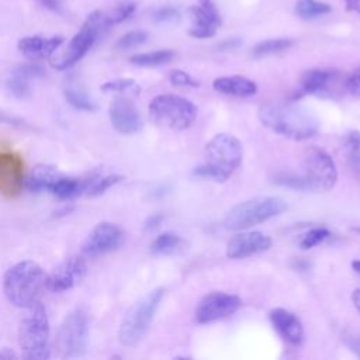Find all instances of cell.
<instances>
[{
	"instance_id": "obj_1",
	"label": "cell",
	"mask_w": 360,
	"mask_h": 360,
	"mask_svg": "<svg viewBox=\"0 0 360 360\" xmlns=\"http://www.w3.org/2000/svg\"><path fill=\"white\" fill-rule=\"evenodd\" d=\"M257 114L264 127L288 139L304 141L319 131V121L315 115L294 103H266Z\"/></svg>"
},
{
	"instance_id": "obj_2",
	"label": "cell",
	"mask_w": 360,
	"mask_h": 360,
	"mask_svg": "<svg viewBox=\"0 0 360 360\" xmlns=\"http://www.w3.org/2000/svg\"><path fill=\"white\" fill-rule=\"evenodd\" d=\"M45 288L46 276L42 267L32 260L15 263L3 277L4 295L18 308H28L39 302Z\"/></svg>"
},
{
	"instance_id": "obj_3",
	"label": "cell",
	"mask_w": 360,
	"mask_h": 360,
	"mask_svg": "<svg viewBox=\"0 0 360 360\" xmlns=\"http://www.w3.org/2000/svg\"><path fill=\"white\" fill-rule=\"evenodd\" d=\"M205 162L193 174L215 181H225L242 162V145L229 134H218L205 145Z\"/></svg>"
},
{
	"instance_id": "obj_4",
	"label": "cell",
	"mask_w": 360,
	"mask_h": 360,
	"mask_svg": "<svg viewBox=\"0 0 360 360\" xmlns=\"http://www.w3.org/2000/svg\"><path fill=\"white\" fill-rule=\"evenodd\" d=\"M18 325V343L22 357L30 360H45L51 356L49 321L41 302L25 308Z\"/></svg>"
},
{
	"instance_id": "obj_5",
	"label": "cell",
	"mask_w": 360,
	"mask_h": 360,
	"mask_svg": "<svg viewBox=\"0 0 360 360\" xmlns=\"http://www.w3.org/2000/svg\"><path fill=\"white\" fill-rule=\"evenodd\" d=\"M285 210L287 202L280 197H255L231 208L225 215L224 226L231 231H242L277 217Z\"/></svg>"
},
{
	"instance_id": "obj_6",
	"label": "cell",
	"mask_w": 360,
	"mask_h": 360,
	"mask_svg": "<svg viewBox=\"0 0 360 360\" xmlns=\"http://www.w3.org/2000/svg\"><path fill=\"white\" fill-rule=\"evenodd\" d=\"M163 295L165 288H155L128 309L121 321L118 330L120 342L124 346H135L145 336Z\"/></svg>"
},
{
	"instance_id": "obj_7",
	"label": "cell",
	"mask_w": 360,
	"mask_h": 360,
	"mask_svg": "<svg viewBox=\"0 0 360 360\" xmlns=\"http://www.w3.org/2000/svg\"><path fill=\"white\" fill-rule=\"evenodd\" d=\"M110 25L111 24L105 13L100 10L90 13L86 21L83 22L82 28L79 30V32L68 44V48L65 49V52L56 60H53L52 65L59 70H65L76 65L90 51V48L97 41V38L104 31H107Z\"/></svg>"
},
{
	"instance_id": "obj_8",
	"label": "cell",
	"mask_w": 360,
	"mask_h": 360,
	"mask_svg": "<svg viewBox=\"0 0 360 360\" xmlns=\"http://www.w3.org/2000/svg\"><path fill=\"white\" fill-rule=\"evenodd\" d=\"M150 118L170 129H187L197 118V107L187 98L176 94H160L149 104Z\"/></svg>"
},
{
	"instance_id": "obj_9",
	"label": "cell",
	"mask_w": 360,
	"mask_h": 360,
	"mask_svg": "<svg viewBox=\"0 0 360 360\" xmlns=\"http://www.w3.org/2000/svg\"><path fill=\"white\" fill-rule=\"evenodd\" d=\"M89 318L83 308H75L62 321L56 333V350L62 359L83 356L87 346Z\"/></svg>"
},
{
	"instance_id": "obj_10",
	"label": "cell",
	"mask_w": 360,
	"mask_h": 360,
	"mask_svg": "<svg viewBox=\"0 0 360 360\" xmlns=\"http://www.w3.org/2000/svg\"><path fill=\"white\" fill-rule=\"evenodd\" d=\"M304 179L309 190L328 191L338 180L333 159L319 148H309L304 156Z\"/></svg>"
},
{
	"instance_id": "obj_11",
	"label": "cell",
	"mask_w": 360,
	"mask_h": 360,
	"mask_svg": "<svg viewBox=\"0 0 360 360\" xmlns=\"http://www.w3.org/2000/svg\"><path fill=\"white\" fill-rule=\"evenodd\" d=\"M242 301L238 295L214 291L207 294L195 308V319L198 323H210L226 318L236 312Z\"/></svg>"
},
{
	"instance_id": "obj_12",
	"label": "cell",
	"mask_w": 360,
	"mask_h": 360,
	"mask_svg": "<svg viewBox=\"0 0 360 360\" xmlns=\"http://www.w3.org/2000/svg\"><path fill=\"white\" fill-rule=\"evenodd\" d=\"M24 186V160L20 153L10 149H0V194L6 198H15Z\"/></svg>"
},
{
	"instance_id": "obj_13",
	"label": "cell",
	"mask_w": 360,
	"mask_h": 360,
	"mask_svg": "<svg viewBox=\"0 0 360 360\" xmlns=\"http://www.w3.org/2000/svg\"><path fill=\"white\" fill-rule=\"evenodd\" d=\"M124 240L122 229L111 222H101L86 238L82 250L89 257H96L115 250Z\"/></svg>"
},
{
	"instance_id": "obj_14",
	"label": "cell",
	"mask_w": 360,
	"mask_h": 360,
	"mask_svg": "<svg viewBox=\"0 0 360 360\" xmlns=\"http://www.w3.org/2000/svg\"><path fill=\"white\" fill-rule=\"evenodd\" d=\"M86 271V262L80 256H70L59 263L46 277V288L52 292L68 291L84 278Z\"/></svg>"
},
{
	"instance_id": "obj_15",
	"label": "cell",
	"mask_w": 360,
	"mask_h": 360,
	"mask_svg": "<svg viewBox=\"0 0 360 360\" xmlns=\"http://www.w3.org/2000/svg\"><path fill=\"white\" fill-rule=\"evenodd\" d=\"M110 120L112 127L124 135L135 134L142 127L138 108L127 96H118L110 105Z\"/></svg>"
},
{
	"instance_id": "obj_16",
	"label": "cell",
	"mask_w": 360,
	"mask_h": 360,
	"mask_svg": "<svg viewBox=\"0 0 360 360\" xmlns=\"http://www.w3.org/2000/svg\"><path fill=\"white\" fill-rule=\"evenodd\" d=\"M271 239L262 232H240L233 235L226 243V256L229 259H245L248 256L267 250Z\"/></svg>"
},
{
	"instance_id": "obj_17",
	"label": "cell",
	"mask_w": 360,
	"mask_h": 360,
	"mask_svg": "<svg viewBox=\"0 0 360 360\" xmlns=\"http://www.w3.org/2000/svg\"><path fill=\"white\" fill-rule=\"evenodd\" d=\"M270 321L278 335L291 345H300L304 339V328L298 316L284 308H276L270 312Z\"/></svg>"
},
{
	"instance_id": "obj_18",
	"label": "cell",
	"mask_w": 360,
	"mask_h": 360,
	"mask_svg": "<svg viewBox=\"0 0 360 360\" xmlns=\"http://www.w3.org/2000/svg\"><path fill=\"white\" fill-rule=\"evenodd\" d=\"M62 44H63V37L60 35L51 37V38L32 35V37H24L18 41V51L28 59L37 60V59L49 58Z\"/></svg>"
},
{
	"instance_id": "obj_19",
	"label": "cell",
	"mask_w": 360,
	"mask_h": 360,
	"mask_svg": "<svg viewBox=\"0 0 360 360\" xmlns=\"http://www.w3.org/2000/svg\"><path fill=\"white\" fill-rule=\"evenodd\" d=\"M212 87H214V90H217L222 94L235 96V97H249L257 91L256 83L245 76L217 77L212 82Z\"/></svg>"
},
{
	"instance_id": "obj_20",
	"label": "cell",
	"mask_w": 360,
	"mask_h": 360,
	"mask_svg": "<svg viewBox=\"0 0 360 360\" xmlns=\"http://www.w3.org/2000/svg\"><path fill=\"white\" fill-rule=\"evenodd\" d=\"M188 14L193 21V25L188 32L194 38H211L215 35L217 27L221 25V20L214 18L200 4L191 6L188 8Z\"/></svg>"
},
{
	"instance_id": "obj_21",
	"label": "cell",
	"mask_w": 360,
	"mask_h": 360,
	"mask_svg": "<svg viewBox=\"0 0 360 360\" xmlns=\"http://www.w3.org/2000/svg\"><path fill=\"white\" fill-rule=\"evenodd\" d=\"M63 94H65L66 101L76 110H82V111H94L96 110L93 100L86 93L80 80H77L75 76L66 77L65 84H63Z\"/></svg>"
},
{
	"instance_id": "obj_22",
	"label": "cell",
	"mask_w": 360,
	"mask_h": 360,
	"mask_svg": "<svg viewBox=\"0 0 360 360\" xmlns=\"http://www.w3.org/2000/svg\"><path fill=\"white\" fill-rule=\"evenodd\" d=\"M62 176V173L49 165H38L31 172L30 177L27 179V188L32 193L48 191L53 186V183Z\"/></svg>"
},
{
	"instance_id": "obj_23",
	"label": "cell",
	"mask_w": 360,
	"mask_h": 360,
	"mask_svg": "<svg viewBox=\"0 0 360 360\" xmlns=\"http://www.w3.org/2000/svg\"><path fill=\"white\" fill-rule=\"evenodd\" d=\"M333 79V72L323 69H311L302 73L300 80L301 94H321Z\"/></svg>"
},
{
	"instance_id": "obj_24",
	"label": "cell",
	"mask_w": 360,
	"mask_h": 360,
	"mask_svg": "<svg viewBox=\"0 0 360 360\" xmlns=\"http://www.w3.org/2000/svg\"><path fill=\"white\" fill-rule=\"evenodd\" d=\"M122 177L120 174H105L100 169L91 170L87 176L82 177L83 180V194L96 197L107 191L110 187L117 184Z\"/></svg>"
},
{
	"instance_id": "obj_25",
	"label": "cell",
	"mask_w": 360,
	"mask_h": 360,
	"mask_svg": "<svg viewBox=\"0 0 360 360\" xmlns=\"http://www.w3.org/2000/svg\"><path fill=\"white\" fill-rule=\"evenodd\" d=\"M49 193L60 200H70L83 194V180L62 174L51 187Z\"/></svg>"
},
{
	"instance_id": "obj_26",
	"label": "cell",
	"mask_w": 360,
	"mask_h": 360,
	"mask_svg": "<svg viewBox=\"0 0 360 360\" xmlns=\"http://www.w3.org/2000/svg\"><path fill=\"white\" fill-rule=\"evenodd\" d=\"M174 58V52L170 49H159V51H152V52H145V53H136L131 56V63L141 66V68H155L165 65L170 62Z\"/></svg>"
},
{
	"instance_id": "obj_27",
	"label": "cell",
	"mask_w": 360,
	"mask_h": 360,
	"mask_svg": "<svg viewBox=\"0 0 360 360\" xmlns=\"http://www.w3.org/2000/svg\"><path fill=\"white\" fill-rule=\"evenodd\" d=\"M183 245L184 242L179 235L173 232H165L153 239L150 243V252L155 255H172L177 252Z\"/></svg>"
},
{
	"instance_id": "obj_28",
	"label": "cell",
	"mask_w": 360,
	"mask_h": 360,
	"mask_svg": "<svg viewBox=\"0 0 360 360\" xmlns=\"http://www.w3.org/2000/svg\"><path fill=\"white\" fill-rule=\"evenodd\" d=\"M330 6L318 0H297L295 14L304 20H312L330 13Z\"/></svg>"
},
{
	"instance_id": "obj_29",
	"label": "cell",
	"mask_w": 360,
	"mask_h": 360,
	"mask_svg": "<svg viewBox=\"0 0 360 360\" xmlns=\"http://www.w3.org/2000/svg\"><path fill=\"white\" fill-rule=\"evenodd\" d=\"M104 93H114L118 96H136L141 93L139 84L132 79H115L101 86Z\"/></svg>"
},
{
	"instance_id": "obj_30",
	"label": "cell",
	"mask_w": 360,
	"mask_h": 360,
	"mask_svg": "<svg viewBox=\"0 0 360 360\" xmlns=\"http://www.w3.org/2000/svg\"><path fill=\"white\" fill-rule=\"evenodd\" d=\"M292 45L291 39L287 38H277V39H266L259 42L253 49L252 53L256 58L260 56H266V55H273V53H278L281 51L288 49Z\"/></svg>"
},
{
	"instance_id": "obj_31",
	"label": "cell",
	"mask_w": 360,
	"mask_h": 360,
	"mask_svg": "<svg viewBox=\"0 0 360 360\" xmlns=\"http://www.w3.org/2000/svg\"><path fill=\"white\" fill-rule=\"evenodd\" d=\"M343 150L350 163L360 165V131H350L346 134Z\"/></svg>"
},
{
	"instance_id": "obj_32",
	"label": "cell",
	"mask_w": 360,
	"mask_h": 360,
	"mask_svg": "<svg viewBox=\"0 0 360 360\" xmlns=\"http://www.w3.org/2000/svg\"><path fill=\"white\" fill-rule=\"evenodd\" d=\"M148 39V32L143 30H134L127 34H124L115 44V48L120 51H127L132 49L135 46L142 45Z\"/></svg>"
},
{
	"instance_id": "obj_33",
	"label": "cell",
	"mask_w": 360,
	"mask_h": 360,
	"mask_svg": "<svg viewBox=\"0 0 360 360\" xmlns=\"http://www.w3.org/2000/svg\"><path fill=\"white\" fill-rule=\"evenodd\" d=\"M30 80L11 73V76L7 79V90L15 97V98H27L31 94V86Z\"/></svg>"
},
{
	"instance_id": "obj_34",
	"label": "cell",
	"mask_w": 360,
	"mask_h": 360,
	"mask_svg": "<svg viewBox=\"0 0 360 360\" xmlns=\"http://www.w3.org/2000/svg\"><path fill=\"white\" fill-rule=\"evenodd\" d=\"M136 10V6L134 1H129V0H125V1H121L118 3L108 14H107V18L110 21L111 25L114 24H120L122 21H125L127 18H129Z\"/></svg>"
},
{
	"instance_id": "obj_35",
	"label": "cell",
	"mask_w": 360,
	"mask_h": 360,
	"mask_svg": "<svg viewBox=\"0 0 360 360\" xmlns=\"http://www.w3.org/2000/svg\"><path fill=\"white\" fill-rule=\"evenodd\" d=\"M274 183L284 186V187H290V188H295V190H309L308 184L304 179L302 174H297V173H291V172H280L274 176Z\"/></svg>"
},
{
	"instance_id": "obj_36",
	"label": "cell",
	"mask_w": 360,
	"mask_h": 360,
	"mask_svg": "<svg viewBox=\"0 0 360 360\" xmlns=\"http://www.w3.org/2000/svg\"><path fill=\"white\" fill-rule=\"evenodd\" d=\"M329 231L326 228H314L311 231H308L300 240V245L302 249H311L316 245H319L321 242H323L325 239L329 238Z\"/></svg>"
},
{
	"instance_id": "obj_37",
	"label": "cell",
	"mask_w": 360,
	"mask_h": 360,
	"mask_svg": "<svg viewBox=\"0 0 360 360\" xmlns=\"http://www.w3.org/2000/svg\"><path fill=\"white\" fill-rule=\"evenodd\" d=\"M11 73H15V75L31 82L34 79L42 77L45 75V70L41 65H37V63H22V65L15 66Z\"/></svg>"
},
{
	"instance_id": "obj_38",
	"label": "cell",
	"mask_w": 360,
	"mask_h": 360,
	"mask_svg": "<svg viewBox=\"0 0 360 360\" xmlns=\"http://www.w3.org/2000/svg\"><path fill=\"white\" fill-rule=\"evenodd\" d=\"M152 17L156 22H174L180 18V11L177 7L165 6V7L155 10Z\"/></svg>"
},
{
	"instance_id": "obj_39",
	"label": "cell",
	"mask_w": 360,
	"mask_h": 360,
	"mask_svg": "<svg viewBox=\"0 0 360 360\" xmlns=\"http://www.w3.org/2000/svg\"><path fill=\"white\" fill-rule=\"evenodd\" d=\"M169 80L172 84L174 86H191V87H197L198 82L191 77L188 73L183 72V70H172L169 73Z\"/></svg>"
},
{
	"instance_id": "obj_40",
	"label": "cell",
	"mask_w": 360,
	"mask_h": 360,
	"mask_svg": "<svg viewBox=\"0 0 360 360\" xmlns=\"http://www.w3.org/2000/svg\"><path fill=\"white\" fill-rule=\"evenodd\" d=\"M346 89L349 93L360 98V66L352 72V75L346 80Z\"/></svg>"
},
{
	"instance_id": "obj_41",
	"label": "cell",
	"mask_w": 360,
	"mask_h": 360,
	"mask_svg": "<svg viewBox=\"0 0 360 360\" xmlns=\"http://www.w3.org/2000/svg\"><path fill=\"white\" fill-rule=\"evenodd\" d=\"M0 124H8V125L18 127V128L27 127V124L22 120H20L17 117H13V115H8V114L1 112V111H0Z\"/></svg>"
},
{
	"instance_id": "obj_42",
	"label": "cell",
	"mask_w": 360,
	"mask_h": 360,
	"mask_svg": "<svg viewBox=\"0 0 360 360\" xmlns=\"http://www.w3.org/2000/svg\"><path fill=\"white\" fill-rule=\"evenodd\" d=\"M163 221V215L162 214H153L150 215L146 221H145V229L146 231H152V229H156L160 222Z\"/></svg>"
},
{
	"instance_id": "obj_43",
	"label": "cell",
	"mask_w": 360,
	"mask_h": 360,
	"mask_svg": "<svg viewBox=\"0 0 360 360\" xmlns=\"http://www.w3.org/2000/svg\"><path fill=\"white\" fill-rule=\"evenodd\" d=\"M240 45V41L238 38H232V39H225L221 44H218V48L222 51H229V49H235Z\"/></svg>"
},
{
	"instance_id": "obj_44",
	"label": "cell",
	"mask_w": 360,
	"mask_h": 360,
	"mask_svg": "<svg viewBox=\"0 0 360 360\" xmlns=\"http://www.w3.org/2000/svg\"><path fill=\"white\" fill-rule=\"evenodd\" d=\"M46 8L55 11V13H60V1L59 0H39Z\"/></svg>"
},
{
	"instance_id": "obj_45",
	"label": "cell",
	"mask_w": 360,
	"mask_h": 360,
	"mask_svg": "<svg viewBox=\"0 0 360 360\" xmlns=\"http://www.w3.org/2000/svg\"><path fill=\"white\" fill-rule=\"evenodd\" d=\"M346 343H347V346L350 347V350H352L353 353H356V354L360 357V339H357V338H349V339L346 340Z\"/></svg>"
},
{
	"instance_id": "obj_46",
	"label": "cell",
	"mask_w": 360,
	"mask_h": 360,
	"mask_svg": "<svg viewBox=\"0 0 360 360\" xmlns=\"http://www.w3.org/2000/svg\"><path fill=\"white\" fill-rule=\"evenodd\" d=\"M346 1V8L353 13L360 14V0H345Z\"/></svg>"
},
{
	"instance_id": "obj_47",
	"label": "cell",
	"mask_w": 360,
	"mask_h": 360,
	"mask_svg": "<svg viewBox=\"0 0 360 360\" xmlns=\"http://www.w3.org/2000/svg\"><path fill=\"white\" fill-rule=\"evenodd\" d=\"M14 357H17V354L11 349H7V347L0 349V359H14Z\"/></svg>"
},
{
	"instance_id": "obj_48",
	"label": "cell",
	"mask_w": 360,
	"mask_h": 360,
	"mask_svg": "<svg viewBox=\"0 0 360 360\" xmlns=\"http://www.w3.org/2000/svg\"><path fill=\"white\" fill-rule=\"evenodd\" d=\"M352 301H353L354 307L357 308V311L360 312V288H357V290L353 291V294H352Z\"/></svg>"
},
{
	"instance_id": "obj_49",
	"label": "cell",
	"mask_w": 360,
	"mask_h": 360,
	"mask_svg": "<svg viewBox=\"0 0 360 360\" xmlns=\"http://www.w3.org/2000/svg\"><path fill=\"white\" fill-rule=\"evenodd\" d=\"M352 267L354 269V271H356V273H359V274H360V260H354V262L352 263Z\"/></svg>"
},
{
	"instance_id": "obj_50",
	"label": "cell",
	"mask_w": 360,
	"mask_h": 360,
	"mask_svg": "<svg viewBox=\"0 0 360 360\" xmlns=\"http://www.w3.org/2000/svg\"><path fill=\"white\" fill-rule=\"evenodd\" d=\"M356 231H359V232H360V228H359V229H356Z\"/></svg>"
}]
</instances>
